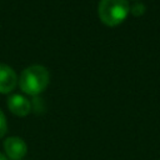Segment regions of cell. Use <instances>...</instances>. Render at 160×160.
<instances>
[{
	"label": "cell",
	"mask_w": 160,
	"mask_h": 160,
	"mask_svg": "<svg viewBox=\"0 0 160 160\" xmlns=\"http://www.w3.org/2000/svg\"><path fill=\"white\" fill-rule=\"evenodd\" d=\"M50 81V74L45 66L31 65L22 70L19 79L20 89L29 95H38L42 92Z\"/></svg>",
	"instance_id": "obj_1"
},
{
	"label": "cell",
	"mask_w": 160,
	"mask_h": 160,
	"mask_svg": "<svg viewBox=\"0 0 160 160\" xmlns=\"http://www.w3.org/2000/svg\"><path fill=\"white\" fill-rule=\"evenodd\" d=\"M98 12L104 24L115 26L126 19L130 12V5L128 0H101L99 2Z\"/></svg>",
	"instance_id": "obj_2"
},
{
	"label": "cell",
	"mask_w": 160,
	"mask_h": 160,
	"mask_svg": "<svg viewBox=\"0 0 160 160\" xmlns=\"http://www.w3.org/2000/svg\"><path fill=\"white\" fill-rule=\"evenodd\" d=\"M4 150L10 160H20L28 152L25 141L19 136H9L4 141Z\"/></svg>",
	"instance_id": "obj_3"
},
{
	"label": "cell",
	"mask_w": 160,
	"mask_h": 160,
	"mask_svg": "<svg viewBox=\"0 0 160 160\" xmlns=\"http://www.w3.org/2000/svg\"><path fill=\"white\" fill-rule=\"evenodd\" d=\"M8 108L16 116H26L31 110V104L25 96L14 94L8 99Z\"/></svg>",
	"instance_id": "obj_4"
},
{
	"label": "cell",
	"mask_w": 160,
	"mask_h": 160,
	"mask_svg": "<svg viewBox=\"0 0 160 160\" xmlns=\"http://www.w3.org/2000/svg\"><path fill=\"white\" fill-rule=\"evenodd\" d=\"M18 76L12 68L5 64H0V92L8 94L16 86Z\"/></svg>",
	"instance_id": "obj_5"
},
{
	"label": "cell",
	"mask_w": 160,
	"mask_h": 160,
	"mask_svg": "<svg viewBox=\"0 0 160 160\" xmlns=\"http://www.w3.org/2000/svg\"><path fill=\"white\" fill-rule=\"evenodd\" d=\"M130 12L135 16H140L145 12V5L141 2H135L131 8H130Z\"/></svg>",
	"instance_id": "obj_6"
},
{
	"label": "cell",
	"mask_w": 160,
	"mask_h": 160,
	"mask_svg": "<svg viewBox=\"0 0 160 160\" xmlns=\"http://www.w3.org/2000/svg\"><path fill=\"white\" fill-rule=\"evenodd\" d=\"M8 131V121L4 112L0 110V138H2Z\"/></svg>",
	"instance_id": "obj_7"
},
{
	"label": "cell",
	"mask_w": 160,
	"mask_h": 160,
	"mask_svg": "<svg viewBox=\"0 0 160 160\" xmlns=\"http://www.w3.org/2000/svg\"><path fill=\"white\" fill-rule=\"evenodd\" d=\"M0 160H10V159H9V158H6L5 155H2V154L0 152Z\"/></svg>",
	"instance_id": "obj_8"
}]
</instances>
